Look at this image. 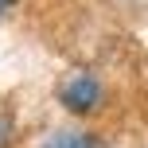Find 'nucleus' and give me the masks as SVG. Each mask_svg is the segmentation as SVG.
Listing matches in <instances>:
<instances>
[{
  "mask_svg": "<svg viewBox=\"0 0 148 148\" xmlns=\"http://www.w3.org/2000/svg\"><path fill=\"white\" fill-rule=\"evenodd\" d=\"M101 82L94 78L90 70H74L66 82L59 86V101L66 113H78V117H86V113H94L97 105H101Z\"/></svg>",
  "mask_w": 148,
  "mask_h": 148,
  "instance_id": "1",
  "label": "nucleus"
},
{
  "mask_svg": "<svg viewBox=\"0 0 148 148\" xmlns=\"http://www.w3.org/2000/svg\"><path fill=\"white\" fill-rule=\"evenodd\" d=\"M43 148H97V140L90 133H74V129H59L43 140Z\"/></svg>",
  "mask_w": 148,
  "mask_h": 148,
  "instance_id": "2",
  "label": "nucleus"
},
{
  "mask_svg": "<svg viewBox=\"0 0 148 148\" xmlns=\"http://www.w3.org/2000/svg\"><path fill=\"white\" fill-rule=\"evenodd\" d=\"M12 140H16V121L0 113V148H12Z\"/></svg>",
  "mask_w": 148,
  "mask_h": 148,
  "instance_id": "3",
  "label": "nucleus"
},
{
  "mask_svg": "<svg viewBox=\"0 0 148 148\" xmlns=\"http://www.w3.org/2000/svg\"><path fill=\"white\" fill-rule=\"evenodd\" d=\"M12 4H16V0H0V16H4V12H8Z\"/></svg>",
  "mask_w": 148,
  "mask_h": 148,
  "instance_id": "4",
  "label": "nucleus"
}]
</instances>
